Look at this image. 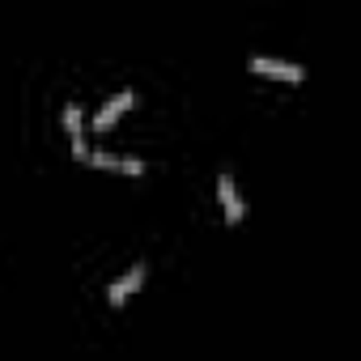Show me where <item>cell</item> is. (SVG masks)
Segmentation results:
<instances>
[{
  "label": "cell",
  "instance_id": "cell-1",
  "mask_svg": "<svg viewBox=\"0 0 361 361\" xmlns=\"http://www.w3.org/2000/svg\"><path fill=\"white\" fill-rule=\"evenodd\" d=\"M132 106H136V94H132V90H123V94H115V98H111V102H106V106H102V111L94 115V128H98V132H106V128H115V123H119V119H123V115H128Z\"/></svg>",
  "mask_w": 361,
  "mask_h": 361
},
{
  "label": "cell",
  "instance_id": "cell-2",
  "mask_svg": "<svg viewBox=\"0 0 361 361\" xmlns=\"http://www.w3.org/2000/svg\"><path fill=\"white\" fill-rule=\"evenodd\" d=\"M251 68L264 73V77H276V81H302L306 77V68L285 64V60H272V56H251Z\"/></svg>",
  "mask_w": 361,
  "mask_h": 361
},
{
  "label": "cell",
  "instance_id": "cell-6",
  "mask_svg": "<svg viewBox=\"0 0 361 361\" xmlns=\"http://www.w3.org/2000/svg\"><path fill=\"white\" fill-rule=\"evenodd\" d=\"M64 132H68V145H73V153H77L81 161H90L94 153L85 149V136H81V111H77V106H68V111H64Z\"/></svg>",
  "mask_w": 361,
  "mask_h": 361
},
{
  "label": "cell",
  "instance_id": "cell-5",
  "mask_svg": "<svg viewBox=\"0 0 361 361\" xmlns=\"http://www.w3.org/2000/svg\"><path fill=\"white\" fill-rule=\"evenodd\" d=\"M90 161H94L98 170H119V174H136V178L145 174V161H140V157H115V153H94Z\"/></svg>",
  "mask_w": 361,
  "mask_h": 361
},
{
  "label": "cell",
  "instance_id": "cell-4",
  "mask_svg": "<svg viewBox=\"0 0 361 361\" xmlns=\"http://www.w3.org/2000/svg\"><path fill=\"white\" fill-rule=\"evenodd\" d=\"M217 192H221V204H226V221H230V226H238L247 209H243V200H238V188H234V178H230V174H221V178H217Z\"/></svg>",
  "mask_w": 361,
  "mask_h": 361
},
{
  "label": "cell",
  "instance_id": "cell-3",
  "mask_svg": "<svg viewBox=\"0 0 361 361\" xmlns=\"http://www.w3.org/2000/svg\"><path fill=\"white\" fill-rule=\"evenodd\" d=\"M140 285H145V264L128 268V272H123V276H119V281L106 289V302H111V306H123V302H128V298H132Z\"/></svg>",
  "mask_w": 361,
  "mask_h": 361
}]
</instances>
